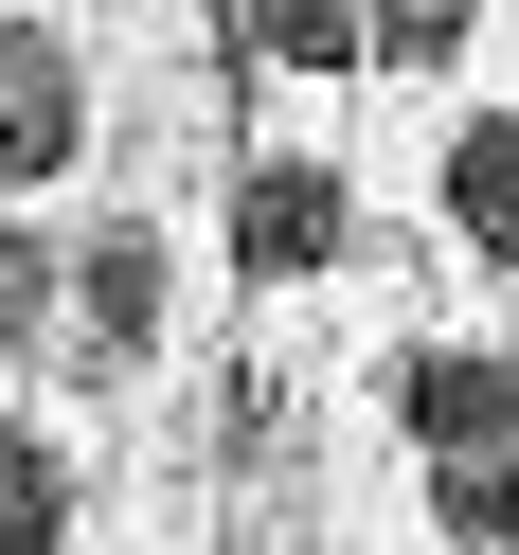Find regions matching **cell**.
Instances as JSON below:
<instances>
[{
  "label": "cell",
  "mask_w": 519,
  "mask_h": 555,
  "mask_svg": "<svg viewBox=\"0 0 519 555\" xmlns=\"http://www.w3.org/2000/svg\"><path fill=\"white\" fill-rule=\"evenodd\" d=\"M54 538H73V466L37 430H0V555H54Z\"/></svg>",
  "instance_id": "52a82bcc"
},
{
  "label": "cell",
  "mask_w": 519,
  "mask_h": 555,
  "mask_svg": "<svg viewBox=\"0 0 519 555\" xmlns=\"http://www.w3.org/2000/svg\"><path fill=\"white\" fill-rule=\"evenodd\" d=\"M73 144H90V73H73V37H54V18H0V197L54 180Z\"/></svg>",
  "instance_id": "6da1fadb"
},
{
  "label": "cell",
  "mask_w": 519,
  "mask_h": 555,
  "mask_svg": "<svg viewBox=\"0 0 519 555\" xmlns=\"http://www.w3.org/2000/svg\"><path fill=\"white\" fill-rule=\"evenodd\" d=\"M73 323H90V359H144V340H161V233H90V251H73Z\"/></svg>",
  "instance_id": "3957f363"
},
{
  "label": "cell",
  "mask_w": 519,
  "mask_h": 555,
  "mask_svg": "<svg viewBox=\"0 0 519 555\" xmlns=\"http://www.w3.org/2000/svg\"><path fill=\"white\" fill-rule=\"evenodd\" d=\"M447 216H466V251L519 269V126H466L447 144Z\"/></svg>",
  "instance_id": "5b68a950"
},
{
  "label": "cell",
  "mask_w": 519,
  "mask_h": 555,
  "mask_svg": "<svg viewBox=\"0 0 519 555\" xmlns=\"http://www.w3.org/2000/svg\"><path fill=\"white\" fill-rule=\"evenodd\" d=\"M394 430H430V448H519V359H394Z\"/></svg>",
  "instance_id": "7a4b0ae2"
},
{
  "label": "cell",
  "mask_w": 519,
  "mask_h": 555,
  "mask_svg": "<svg viewBox=\"0 0 519 555\" xmlns=\"http://www.w3.org/2000/svg\"><path fill=\"white\" fill-rule=\"evenodd\" d=\"M233 251H251V269H323V251H340V180H323V162H251Z\"/></svg>",
  "instance_id": "277c9868"
},
{
  "label": "cell",
  "mask_w": 519,
  "mask_h": 555,
  "mask_svg": "<svg viewBox=\"0 0 519 555\" xmlns=\"http://www.w3.org/2000/svg\"><path fill=\"white\" fill-rule=\"evenodd\" d=\"M251 37L287 54V73H340V54H359L376 18H359V0H251Z\"/></svg>",
  "instance_id": "ba28073f"
},
{
  "label": "cell",
  "mask_w": 519,
  "mask_h": 555,
  "mask_svg": "<svg viewBox=\"0 0 519 555\" xmlns=\"http://www.w3.org/2000/svg\"><path fill=\"white\" fill-rule=\"evenodd\" d=\"M466 37V0H376V54H447Z\"/></svg>",
  "instance_id": "30bf717a"
},
{
  "label": "cell",
  "mask_w": 519,
  "mask_h": 555,
  "mask_svg": "<svg viewBox=\"0 0 519 555\" xmlns=\"http://www.w3.org/2000/svg\"><path fill=\"white\" fill-rule=\"evenodd\" d=\"M37 323H54V251H37V233H0V359H18Z\"/></svg>",
  "instance_id": "9c48e42d"
},
{
  "label": "cell",
  "mask_w": 519,
  "mask_h": 555,
  "mask_svg": "<svg viewBox=\"0 0 519 555\" xmlns=\"http://www.w3.org/2000/svg\"><path fill=\"white\" fill-rule=\"evenodd\" d=\"M430 519L466 555H519V448H447V483H430Z\"/></svg>",
  "instance_id": "8992f818"
}]
</instances>
